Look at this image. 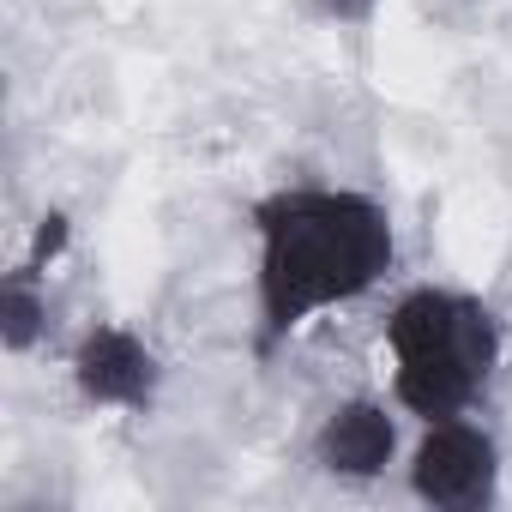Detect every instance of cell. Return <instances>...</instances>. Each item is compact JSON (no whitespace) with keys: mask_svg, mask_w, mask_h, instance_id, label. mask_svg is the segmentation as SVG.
Returning <instances> with one entry per match:
<instances>
[{"mask_svg":"<svg viewBox=\"0 0 512 512\" xmlns=\"http://www.w3.org/2000/svg\"><path fill=\"white\" fill-rule=\"evenodd\" d=\"M392 266V223L362 193H284L260 211V332L278 344Z\"/></svg>","mask_w":512,"mask_h":512,"instance_id":"6da1fadb","label":"cell"},{"mask_svg":"<svg viewBox=\"0 0 512 512\" xmlns=\"http://www.w3.org/2000/svg\"><path fill=\"white\" fill-rule=\"evenodd\" d=\"M386 338H392V362H398V398L428 422L458 416L482 392V380L500 356V332H494L488 308L470 296H446V290L404 296Z\"/></svg>","mask_w":512,"mask_h":512,"instance_id":"7a4b0ae2","label":"cell"},{"mask_svg":"<svg viewBox=\"0 0 512 512\" xmlns=\"http://www.w3.org/2000/svg\"><path fill=\"white\" fill-rule=\"evenodd\" d=\"M410 482H416V494L434 500V506H452V512L482 506V500L494 494V440H488L482 428L446 416V422H434L428 440L416 446Z\"/></svg>","mask_w":512,"mask_h":512,"instance_id":"3957f363","label":"cell"},{"mask_svg":"<svg viewBox=\"0 0 512 512\" xmlns=\"http://www.w3.org/2000/svg\"><path fill=\"white\" fill-rule=\"evenodd\" d=\"M73 374H79V392H85L91 404H121V410H139V404L151 398V386H157L151 350H145L133 332H121V326L91 332V338L79 344Z\"/></svg>","mask_w":512,"mask_h":512,"instance_id":"277c9868","label":"cell"},{"mask_svg":"<svg viewBox=\"0 0 512 512\" xmlns=\"http://www.w3.org/2000/svg\"><path fill=\"white\" fill-rule=\"evenodd\" d=\"M392 416L380 404H344L326 416L320 440H314V458L332 470V476H380L392 464Z\"/></svg>","mask_w":512,"mask_h":512,"instance_id":"5b68a950","label":"cell"},{"mask_svg":"<svg viewBox=\"0 0 512 512\" xmlns=\"http://www.w3.org/2000/svg\"><path fill=\"white\" fill-rule=\"evenodd\" d=\"M37 326H43V296L31 290V272H13L7 296H0V338H7V350H31Z\"/></svg>","mask_w":512,"mask_h":512,"instance_id":"8992f818","label":"cell"},{"mask_svg":"<svg viewBox=\"0 0 512 512\" xmlns=\"http://www.w3.org/2000/svg\"><path fill=\"white\" fill-rule=\"evenodd\" d=\"M314 7H320L326 19H338V25H362V19L374 13V0H314Z\"/></svg>","mask_w":512,"mask_h":512,"instance_id":"52a82bcc","label":"cell"},{"mask_svg":"<svg viewBox=\"0 0 512 512\" xmlns=\"http://www.w3.org/2000/svg\"><path fill=\"white\" fill-rule=\"evenodd\" d=\"M67 241V217H43V235H37V253H61Z\"/></svg>","mask_w":512,"mask_h":512,"instance_id":"ba28073f","label":"cell"}]
</instances>
